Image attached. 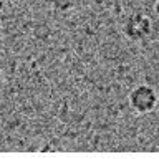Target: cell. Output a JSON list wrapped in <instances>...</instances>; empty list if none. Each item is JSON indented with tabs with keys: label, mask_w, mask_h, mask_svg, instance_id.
<instances>
[{
	"label": "cell",
	"mask_w": 159,
	"mask_h": 159,
	"mask_svg": "<svg viewBox=\"0 0 159 159\" xmlns=\"http://www.w3.org/2000/svg\"><path fill=\"white\" fill-rule=\"evenodd\" d=\"M128 99H129V106L136 113L146 114L156 109L159 96L152 86H149V84H138V86H134L131 89Z\"/></svg>",
	"instance_id": "1"
},
{
	"label": "cell",
	"mask_w": 159,
	"mask_h": 159,
	"mask_svg": "<svg viewBox=\"0 0 159 159\" xmlns=\"http://www.w3.org/2000/svg\"><path fill=\"white\" fill-rule=\"evenodd\" d=\"M151 30H152L151 18L146 13H141V12L131 13L123 23L124 37L128 40H131V42H141L146 37H149Z\"/></svg>",
	"instance_id": "2"
},
{
	"label": "cell",
	"mask_w": 159,
	"mask_h": 159,
	"mask_svg": "<svg viewBox=\"0 0 159 159\" xmlns=\"http://www.w3.org/2000/svg\"><path fill=\"white\" fill-rule=\"evenodd\" d=\"M76 2L78 0H50L52 7L57 12H68V10H71L76 5Z\"/></svg>",
	"instance_id": "3"
},
{
	"label": "cell",
	"mask_w": 159,
	"mask_h": 159,
	"mask_svg": "<svg viewBox=\"0 0 159 159\" xmlns=\"http://www.w3.org/2000/svg\"><path fill=\"white\" fill-rule=\"evenodd\" d=\"M3 50V32H2V28H0V52Z\"/></svg>",
	"instance_id": "4"
},
{
	"label": "cell",
	"mask_w": 159,
	"mask_h": 159,
	"mask_svg": "<svg viewBox=\"0 0 159 159\" xmlns=\"http://www.w3.org/2000/svg\"><path fill=\"white\" fill-rule=\"evenodd\" d=\"M154 10H156V13L159 15V0H156V3H154Z\"/></svg>",
	"instance_id": "5"
},
{
	"label": "cell",
	"mask_w": 159,
	"mask_h": 159,
	"mask_svg": "<svg viewBox=\"0 0 159 159\" xmlns=\"http://www.w3.org/2000/svg\"><path fill=\"white\" fill-rule=\"evenodd\" d=\"M2 80H3V75H2V70H0V83H2Z\"/></svg>",
	"instance_id": "6"
}]
</instances>
